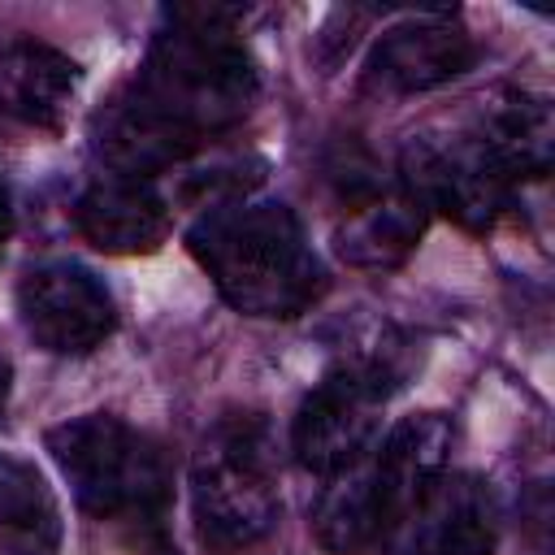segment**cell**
Here are the masks:
<instances>
[{
	"instance_id": "cell-10",
	"label": "cell",
	"mask_w": 555,
	"mask_h": 555,
	"mask_svg": "<svg viewBox=\"0 0 555 555\" xmlns=\"http://www.w3.org/2000/svg\"><path fill=\"white\" fill-rule=\"evenodd\" d=\"M477 61V43L442 13H421L408 17L399 26H390L373 56H369V74L399 95L412 91H434L451 78H460L468 65Z\"/></svg>"
},
{
	"instance_id": "cell-1",
	"label": "cell",
	"mask_w": 555,
	"mask_h": 555,
	"mask_svg": "<svg viewBox=\"0 0 555 555\" xmlns=\"http://www.w3.org/2000/svg\"><path fill=\"white\" fill-rule=\"evenodd\" d=\"M238 17V9L212 4L169 9L139 74L95 117V147L113 173L152 178L243 121L256 100V65L230 30Z\"/></svg>"
},
{
	"instance_id": "cell-3",
	"label": "cell",
	"mask_w": 555,
	"mask_h": 555,
	"mask_svg": "<svg viewBox=\"0 0 555 555\" xmlns=\"http://www.w3.org/2000/svg\"><path fill=\"white\" fill-rule=\"evenodd\" d=\"M451 421L442 412L403 416L386 438H373L364 455L330 473L317 499L312 533L334 555H360L403 525L425 490L447 473Z\"/></svg>"
},
{
	"instance_id": "cell-14",
	"label": "cell",
	"mask_w": 555,
	"mask_h": 555,
	"mask_svg": "<svg viewBox=\"0 0 555 555\" xmlns=\"http://www.w3.org/2000/svg\"><path fill=\"white\" fill-rule=\"evenodd\" d=\"M477 143L490 152L499 173L516 186L520 178H542L551 169V108L529 95H507L477 130Z\"/></svg>"
},
{
	"instance_id": "cell-4",
	"label": "cell",
	"mask_w": 555,
	"mask_h": 555,
	"mask_svg": "<svg viewBox=\"0 0 555 555\" xmlns=\"http://www.w3.org/2000/svg\"><path fill=\"white\" fill-rule=\"evenodd\" d=\"M282 512L278 451L260 416H221L191 460V520L212 555L256 546Z\"/></svg>"
},
{
	"instance_id": "cell-15",
	"label": "cell",
	"mask_w": 555,
	"mask_h": 555,
	"mask_svg": "<svg viewBox=\"0 0 555 555\" xmlns=\"http://www.w3.org/2000/svg\"><path fill=\"white\" fill-rule=\"evenodd\" d=\"M425 208L403 191V195H395V199H386V204H369V208H360L347 225H343V234H338V251L351 260V264H364V269H386V264H399L412 247H416V238H421V230H425Z\"/></svg>"
},
{
	"instance_id": "cell-9",
	"label": "cell",
	"mask_w": 555,
	"mask_h": 555,
	"mask_svg": "<svg viewBox=\"0 0 555 555\" xmlns=\"http://www.w3.org/2000/svg\"><path fill=\"white\" fill-rule=\"evenodd\" d=\"M74 225L91 247L108 256H139L165 243L169 204L152 186V178L108 169L95 182H87L82 195L74 199Z\"/></svg>"
},
{
	"instance_id": "cell-2",
	"label": "cell",
	"mask_w": 555,
	"mask_h": 555,
	"mask_svg": "<svg viewBox=\"0 0 555 555\" xmlns=\"http://www.w3.org/2000/svg\"><path fill=\"white\" fill-rule=\"evenodd\" d=\"M186 247L243 317H299L330 286L299 217L273 199L212 204L186 230Z\"/></svg>"
},
{
	"instance_id": "cell-13",
	"label": "cell",
	"mask_w": 555,
	"mask_h": 555,
	"mask_svg": "<svg viewBox=\"0 0 555 555\" xmlns=\"http://www.w3.org/2000/svg\"><path fill=\"white\" fill-rule=\"evenodd\" d=\"M0 533L22 555H52L61 546L56 494L26 455H0Z\"/></svg>"
},
{
	"instance_id": "cell-6",
	"label": "cell",
	"mask_w": 555,
	"mask_h": 555,
	"mask_svg": "<svg viewBox=\"0 0 555 555\" xmlns=\"http://www.w3.org/2000/svg\"><path fill=\"white\" fill-rule=\"evenodd\" d=\"M386 369L373 360L334 364L299 403L291 425V451L308 473H338L356 455H364L377 438V421L386 408Z\"/></svg>"
},
{
	"instance_id": "cell-11",
	"label": "cell",
	"mask_w": 555,
	"mask_h": 555,
	"mask_svg": "<svg viewBox=\"0 0 555 555\" xmlns=\"http://www.w3.org/2000/svg\"><path fill=\"white\" fill-rule=\"evenodd\" d=\"M408 520L416 555H494L503 529L499 499L477 473H442Z\"/></svg>"
},
{
	"instance_id": "cell-12",
	"label": "cell",
	"mask_w": 555,
	"mask_h": 555,
	"mask_svg": "<svg viewBox=\"0 0 555 555\" xmlns=\"http://www.w3.org/2000/svg\"><path fill=\"white\" fill-rule=\"evenodd\" d=\"M78 91V65L39 39H17L0 52V108L26 126L61 130Z\"/></svg>"
},
{
	"instance_id": "cell-16",
	"label": "cell",
	"mask_w": 555,
	"mask_h": 555,
	"mask_svg": "<svg viewBox=\"0 0 555 555\" xmlns=\"http://www.w3.org/2000/svg\"><path fill=\"white\" fill-rule=\"evenodd\" d=\"M9 230H13V204H9V182L0 173V243L9 238Z\"/></svg>"
},
{
	"instance_id": "cell-8",
	"label": "cell",
	"mask_w": 555,
	"mask_h": 555,
	"mask_svg": "<svg viewBox=\"0 0 555 555\" xmlns=\"http://www.w3.org/2000/svg\"><path fill=\"white\" fill-rule=\"evenodd\" d=\"M403 191L425 212H447L464 230H490L507 208L512 182L499 173L477 134L434 143L416 139L403 152Z\"/></svg>"
},
{
	"instance_id": "cell-5",
	"label": "cell",
	"mask_w": 555,
	"mask_h": 555,
	"mask_svg": "<svg viewBox=\"0 0 555 555\" xmlns=\"http://www.w3.org/2000/svg\"><path fill=\"white\" fill-rule=\"evenodd\" d=\"M48 451L87 516L160 533L169 507V464L147 434L121 416L91 412L48 429Z\"/></svg>"
},
{
	"instance_id": "cell-17",
	"label": "cell",
	"mask_w": 555,
	"mask_h": 555,
	"mask_svg": "<svg viewBox=\"0 0 555 555\" xmlns=\"http://www.w3.org/2000/svg\"><path fill=\"white\" fill-rule=\"evenodd\" d=\"M4 408H9V364L0 360V421H4Z\"/></svg>"
},
{
	"instance_id": "cell-7",
	"label": "cell",
	"mask_w": 555,
	"mask_h": 555,
	"mask_svg": "<svg viewBox=\"0 0 555 555\" xmlns=\"http://www.w3.org/2000/svg\"><path fill=\"white\" fill-rule=\"evenodd\" d=\"M17 312L26 334L52 356H91L117 330L108 286L74 260H43L17 282Z\"/></svg>"
}]
</instances>
